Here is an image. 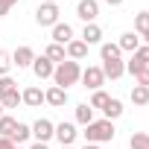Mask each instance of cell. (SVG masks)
<instances>
[{"instance_id":"1","label":"cell","mask_w":149,"mask_h":149,"mask_svg":"<svg viewBox=\"0 0 149 149\" xmlns=\"http://www.w3.org/2000/svg\"><path fill=\"white\" fill-rule=\"evenodd\" d=\"M79 76H82V67H79V61H73V58H64L61 64H56V70H53V82L58 85V88H70V85H76L79 82Z\"/></svg>"},{"instance_id":"2","label":"cell","mask_w":149,"mask_h":149,"mask_svg":"<svg viewBox=\"0 0 149 149\" xmlns=\"http://www.w3.org/2000/svg\"><path fill=\"white\" fill-rule=\"evenodd\" d=\"M114 123L111 120H94L91 126H85V143H111L114 140Z\"/></svg>"},{"instance_id":"3","label":"cell","mask_w":149,"mask_h":149,"mask_svg":"<svg viewBox=\"0 0 149 149\" xmlns=\"http://www.w3.org/2000/svg\"><path fill=\"white\" fill-rule=\"evenodd\" d=\"M58 3H41L35 9V24L38 26H56L58 24Z\"/></svg>"},{"instance_id":"4","label":"cell","mask_w":149,"mask_h":149,"mask_svg":"<svg viewBox=\"0 0 149 149\" xmlns=\"http://www.w3.org/2000/svg\"><path fill=\"white\" fill-rule=\"evenodd\" d=\"M79 82H82V85H85L88 91H100V88L105 85V76H102V67H94V64H88V67L82 70Z\"/></svg>"},{"instance_id":"5","label":"cell","mask_w":149,"mask_h":149,"mask_svg":"<svg viewBox=\"0 0 149 149\" xmlns=\"http://www.w3.org/2000/svg\"><path fill=\"white\" fill-rule=\"evenodd\" d=\"M76 18L85 24H97L100 18V0H79L76 3Z\"/></svg>"},{"instance_id":"6","label":"cell","mask_w":149,"mask_h":149,"mask_svg":"<svg viewBox=\"0 0 149 149\" xmlns=\"http://www.w3.org/2000/svg\"><path fill=\"white\" fill-rule=\"evenodd\" d=\"M29 129H32V137H35V143H47V140H53V129H56V126H53L47 117H38V120H35Z\"/></svg>"},{"instance_id":"7","label":"cell","mask_w":149,"mask_h":149,"mask_svg":"<svg viewBox=\"0 0 149 149\" xmlns=\"http://www.w3.org/2000/svg\"><path fill=\"white\" fill-rule=\"evenodd\" d=\"M76 126H73V123H58L56 129H53V137L61 143V146H73V140H76Z\"/></svg>"},{"instance_id":"8","label":"cell","mask_w":149,"mask_h":149,"mask_svg":"<svg viewBox=\"0 0 149 149\" xmlns=\"http://www.w3.org/2000/svg\"><path fill=\"white\" fill-rule=\"evenodd\" d=\"M32 61H35V50L29 44H21L12 53V64H18V67H32Z\"/></svg>"},{"instance_id":"9","label":"cell","mask_w":149,"mask_h":149,"mask_svg":"<svg viewBox=\"0 0 149 149\" xmlns=\"http://www.w3.org/2000/svg\"><path fill=\"white\" fill-rule=\"evenodd\" d=\"M44 102L53 105V108H64V102H67V91L58 88V85H50V88L44 91Z\"/></svg>"},{"instance_id":"10","label":"cell","mask_w":149,"mask_h":149,"mask_svg":"<svg viewBox=\"0 0 149 149\" xmlns=\"http://www.w3.org/2000/svg\"><path fill=\"white\" fill-rule=\"evenodd\" d=\"M53 70H56V64L47 58V56H35V61H32V73L38 79H53Z\"/></svg>"},{"instance_id":"11","label":"cell","mask_w":149,"mask_h":149,"mask_svg":"<svg viewBox=\"0 0 149 149\" xmlns=\"http://www.w3.org/2000/svg\"><path fill=\"white\" fill-rule=\"evenodd\" d=\"M70 41H73V26L58 21V24L53 26V44H61V47H67Z\"/></svg>"},{"instance_id":"12","label":"cell","mask_w":149,"mask_h":149,"mask_svg":"<svg viewBox=\"0 0 149 149\" xmlns=\"http://www.w3.org/2000/svg\"><path fill=\"white\" fill-rule=\"evenodd\" d=\"M21 102L29 105V108H38V105L44 102V91H41L38 85H29L26 91H21Z\"/></svg>"},{"instance_id":"13","label":"cell","mask_w":149,"mask_h":149,"mask_svg":"<svg viewBox=\"0 0 149 149\" xmlns=\"http://www.w3.org/2000/svg\"><path fill=\"white\" fill-rule=\"evenodd\" d=\"M123 73H126V61H123V58L102 61V76H105V79H120Z\"/></svg>"},{"instance_id":"14","label":"cell","mask_w":149,"mask_h":149,"mask_svg":"<svg viewBox=\"0 0 149 149\" xmlns=\"http://www.w3.org/2000/svg\"><path fill=\"white\" fill-rule=\"evenodd\" d=\"M64 53H67V58H73V61H82V58L88 56V44H85L82 38H73V41L64 47Z\"/></svg>"},{"instance_id":"15","label":"cell","mask_w":149,"mask_h":149,"mask_svg":"<svg viewBox=\"0 0 149 149\" xmlns=\"http://www.w3.org/2000/svg\"><path fill=\"white\" fill-rule=\"evenodd\" d=\"M82 41H85L88 47H91V44H102V26H100V24H85Z\"/></svg>"},{"instance_id":"16","label":"cell","mask_w":149,"mask_h":149,"mask_svg":"<svg viewBox=\"0 0 149 149\" xmlns=\"http://www.w3.org/2000/svg\"><path fill=\"white\" fill-rule=\"evenodd\" d=\"M117 47H120V53H134V50L140 47L137 32H123V35H120V41H117Z\"/></svg>"},{"instance_id":"17","label":"cell","mask_w":149,"mask_h":149,"mask_svg":"<svg viewBox=\"0 0 149 149\" xmlns=\"http://www.w3.org/2000/svg\"><path fill=\"white\" fill-rule=\"evenodd\" d=\"M123 111H126V108H123V102H120L117 97H111V100H108V105L102 108V117L114 123V120H120V117H123Z\"/></svg>"},{"instance_id":"18","label":"cell","mask_w":149,"mask_h":149,"mask_svg":"<svg viewBox=\"0 0 149 149\" xmlns=\"http://www.w3.org/2000/svg\"><path fill=\"white\" fill-rule=\"evenodd\" d=\"M94 120H97V117H94V108H91L88 102H79V105H76V123H79V126H91Z\"/></svg>"},{"instance_id":"19","label":"cell","mask_w":149,"mask_h":149,"mask_svg":"<svg viewBox=\"0 0 149 149\" xmlns=\"http://www.w3.org/2000/svg\"><path fill=\"white\" fill-rule=\"evenodd\" d=\"M29 137H32V129H29V126H26V123H18V126H15V132H12V137H9V140H12V143H15V146H21V143H26V140H29Z\"/></svg>"},{"instance_id":"20","label":"cell","mask_w":149,"mask_h":149,"mask_svg":"<svg viewBox=\"0 0 149 149\" xmlns=\"http://www.w3.org/2000/svg\"><path fill=\"white\" fill-rule=\"evenodd\" d=\"M0 105H3V108H18V105H21V91L12 88V91H6V94H0Z\"/></svg>"},{"instance_id":"21","label":"cell","mask_w":149,"mask_h":149,"mask_svg":"<svg viewBox=\"0 0 149 149\" xmlns=\"http://www.w3.org/2000/svg\"><path fill=\"white\" fill-rule=\"evenodd\" d=\"M44 56H47L53 64H61V61L67 58V53H64V47H61V44H50V47L44 50Z\"/></svg>"},{"instance_id":"22","label":"cell","mask_w":149,"mask_h":149,"mask_svg":"<svg viewBox=\"0 0 149 149\" xmlns=\"http://www.w3.org/2000/svg\"><path fill=\"white\" fill-rule=\"evenodd\" d=\"M129 100H132L134 105H149V88L134 85V88H132V94H129Z\"/></svg>"},{"instance_id":"23","label":"cell","mask_w":149,"mask_h":149,"mask_svg":"<svg viewBox=\"0 0 149 149\" xmlns=\"http://www.w3.org/2000/svg\"><path fill=\"white\" fill-rule=\"evenodd\" d=\"M100 56H102V61L120 58V47H117V44H111V41H105V44H100Z\"/></svg>"},{"instance_id":"24","label":"cell","mask_w":149,"mask_h":149,"mask_svg":"<svg viewBox=\"0 0 149 149\" xmlns=\"http://www.w3.org/2000/svg\"><path fill=\"white\" fill-rule=\"evenodd\" d=\"M108 100H111V97H108V94H105V91H102V88H100V91H94V94H91V102H88V105H91V108H94V111H97V108H100V111H102V108H105V105H108Z\"/></svg>"},{"instance_id":"25","label":"cell","mask_w":149,"mask_h":149,"mask_svg":"<svg viewBox=\"0 0 149 149\" xmlns=\"http://www.w3.org/2000/svg\"><path fill=\"white\" fill-rule=\"evenodd\" d=\"M15 126H18V120L9 117V114H3V117H0V137H12Z\"/></svg>"},{"instance_id":"26","label":"cell","mask_w":149,"mask_h":149,"mask_svg":"<svg viewBox=\"0 0 149 149\" xmlns=\"http://www.w3.org/2000/svg\"><path fill=\"white\" fill-rule=\"evenodd\" d=\"M134 32L137 35H146L149 32V12H137L134 15Z\"/></svg>"},{"instance_id":"27","label":"cell","mask_w":149,"mask_h":149,"mask_svg":"<svg viewBox=\"0 0 149 149\" xmlns=\"http://www.w3.org/2000/svg\"><path fill=\"white\" fill-rule=\"evenodd\" d=\"M129 146H132V149H149V134H146V132H134V134L129 137Z\"/></svg>"},{"instance_id":"28","label":"cell","mask_w":149,"mask_h":149,"mask_svg":"<svg viewBox=\"0 0 149 149\" xmlns=\"http://www.w3.org/2000/svg\"><path fill=\"white\" fill-rule=\"evenodd\" d=\"M9 67H12V56L6 50H0V76H9Z\"/></svg>"},{"instance_id":"29","label":"cell","mask_w":149,"mask_h":149,"mask_svg":"<svg viewBox=\"0 0 149 149\" xmlns=\"http://www.w3.org/2000/svg\"><path fill=\"white\" fill-rule=\"evenodd\" d=\"M143 67H146V64H143V61H137L134 56H132V58L126 61V73H132V76H137V73H140Z\"/></svg>"},{"instance_id":"30","label":"cell","mask_w":149,"mask_h":149,"mask_svg":"<svg viewBox=\"0 0 149 149\" xmlns=\"http://www.w3.org/2000/svg\"><path fill=\"white\" fill-rule=\"evenodd\" d=\"M132 56H134V58H137V61H143V64H146V67H149V47H146V44H140V47H137V50H134V53H132Z\"/></svg>"},{"instance_id":"31","label":"cell","mask_w":149,"mask_h":149,"mask_svg":"<svg viewBox=\"0 0 149 149\" xmlns=\"http://www.w3.org/2000/svg\"><path fill=\"white\" fill-rule=\"evenodd\" d=\"M12 88H18V82H15L12 76H0V94H6V91H12Z\"/></svg>"},{"instance_id":"32","label":"cell","mask_w":149,"mask_h":149,"mask_svg":"<svg viewBox=\"0 0 149 149\" xmlns=\"http://www.w3.org/2000/svg\"><path fill=\"white\" fill-rule=\"evenodd\" d=\"M134 85H143V88H149V67H143L137 76H134Z\"/></svg>"},{"instance_id":"33","label":"cell","mask_w":149,"mask_h":149,"mask_svg":"<svg viewBox=\"0 0 149 149\" xmlns=\"http://www.w3.org/2000/svg\"><path fill=\"white\" fill-rule=\"evenodd\" d=\"M18 3V0H0V18H6V12Z\"/></svg>"},{"instance_id":"34","label":"cell","mask_w":149,"mask_h":149,"mask_svg":"<svg viewBox=\"0 0 149 149\" xmlns=\"http://www.w3.org/2000/svg\"><path fill=\"white\" fill-rule=\"evenodd\" d=\"M0 149H15V143L9 137H0Z\"/></svg>"},{"instance_id":"35","label":"cell","mask_w":149,"mask_h":149,"mask_svg":"<svg viewBox=\"0 0 149 149\" xmlns=\"http://www.w3.org/2000/svg\"><path fill=\"white\" fill-rule=\"evenodd\" d=\"M105 3H108V6H123L126 0H105Z\"/></svg>"},{"instance_id":"36","label":"cell","mask_w":149,"mask_h":149,"mask_svg":"<svg viewBox=\"0 0 149 149\" xmlns=\"http://www.w3.org/2000/svg\"><path fill=\"white\" fill-rule=\"evenodd\" d=\"M29 149H50V146H47V143H32Z\"/></svg>"},{"instance_id":"37","label":"cell","mask_w":149,"mask_h":149,"mask_svg":"<svg viewBox=\"0 0 149 149\" xmlns=\"http://www.w3.org/2000/svg\"><path fill=\"white\" fill-rule=\"evenodd\" d=\"M82 149H100V146H97V143H85Z\"/></svg>"},{"instance_id":"38","label":"cell","mask_w":149,"mask_h":149,"mask_svg":"<svg viewBox=\"0 0 149 149\" xmlns=\"http://www.w3.org/2000/svg\"><path fill=\"white\" fill-rule=\"evenodd\" d=\"M143 41H146V47H149V32H146V35H143Z\"/></svg>"},{"instance_id":"39","label":"cell","mask_w":149,"mask_h":149,"mask_svg":"<svg viewBox=\"0 0 149 149\" xmlns=\"http://www.w3.org/2000/svg\"><path fill=\"white\" fill-rule=\"evenodd\" d=\"M41 3H58V0H41Z\"/></svg>"},{"instance_id":"40","label":"cell","mask_w":149,"mask_h":149,"mask_svg":"<svg viewBox=\"0 0 149 149\" xmlns=\"http://www.w3.org/2000/svg\"><path fill=\"white\" fill-rule=\"evenodd\" d=\"M58 149H73V146H58Z\"/></svg>"},{"instance_id":"41","label":"cell","mask_w":149,"mask_h":149,"mask_svg":"<svg viewBox=\"0 0 149 149\" xmlns=\"http://www.w3.org/2000/svg\"><path fill=\"white\" fill-rule=\"evenodd\" d=\"M0 117H3V105H0Z\"/></svg>"},{"instance_id":"42","label":"cell","mask_w":149,"mask_h":149,"mask_svg":"<svg viewBox=\"0 0 149 149\" xmlns=\"http://www.w3.org/2000/svg\"><path fill=\"white\" fill-rule=\"evenodd\" d=\"M15 149H21V146H15Z\"/></svg>"}]
</instances>
